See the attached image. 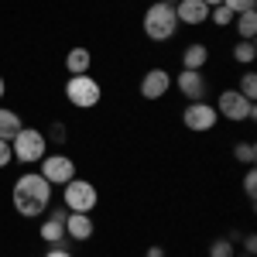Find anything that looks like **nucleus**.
<instances>
[{
	"mask_svg": "<svg viewBox=\"0 0 257 257\" xmlns=\"http://www.w3.org/2000/svg\"><path fill=\"white\" fill-rule=\"evenodd\" d=\"M11 202L24 219H38L48 213L52 206V185L38 175V172H24L11 189Z\"/></svg>",
	"mask_w": 257,
	"mask_h": 257,
	"instance_id": "f257e3e1",
	"label": "nucleus"
},
{
	"mask_svg": "<svg viewBox=\"0 0 257 257\" xmlns=\"http://www.w3.org/2000/svg\"><path fill=\"white\" fill-rule=\"evenodd\" d=\"M141 28H144L148 41H168V38H175V31H178L175 7H172V4H161V0H155V4L144 11Z\"/></svg>",
	"mask_w": 257,
	"mask_h": 257,
	"instance_id": "f03ea898",
	"label": "nucleus"
},
{
	"mask_svg": "<svg viewBox=\"0 0 257 257\" xmlns=\"http://www.w3.org/2000/svg\"><path fill=\"white\" fill-rule=\"evenodd\" d=\"M99 202V192L93 182H86V178H72V182H65L62 185V206L69 209V213H93Z\"/></svg>",
	"mask_w": 257,
	"mask_h": 257,
	"instance_id": "7ed1b4c3",
	"label": "nucleus"
},
{
	"mask_svg": "<svg viewBox=\"0 0 257 257\" xmlns=\"http://www.w3.org/2000/svg\"><path fill=\"white\" fill-rule=\"evenodd\" d=\"M45 148H48V141H45V131H38V127H21L18 138L11 141L14 158L24 165H38L45 158Z\"/></svg>",
	"mask_w": 257,
	"mask_h": 257,
	"instance_id": "20e7f679",
	"label": "nucleus"
},
{
	"mask_svg": "<svg viewBox=\"0 0 257 257\" xmlns=\"http://www.w3.org/2000/svg\"><path fill=\"white\" fill-rule=\"evenodd\" d=\"M216 117L230 120V123H240V120H254L257 117V106L243 96L240 89H223L216 99Z\"/></svg>",
	"mask_w": 257,
	"mask_h": 257,
	"instance_id": "39448f33",
	"label": "nucleus"
},
{
	"mask_svg": "<svg viewBox=\"0 0 257 257\" xmlns=\"http://www.w3.org/2000/svg\"><path fill=\"white\" fill-rule=\"evenodd\" d=\"M65 99L72 106H79V110H93L99 99H103V89H99V82L93 76H69V82H65Z\"/></svg>",
	"mask_w": 257,
	"mask_h": 257,
	"instance_id": "423d86ee",
	"label": "nucleus"
},
{
	"mask_svg": "<svg viewBox=\"0 0 257 257\" xmlns=\"http://www.w3.org/2000/svg\"><path fill=\"white\" fill-rule=\"evenodd\" d=\"M38 165H41L38 175L45 178L48 185H65V182H72V178H76V161L69 158V155H62V151H55V155H45Z\"/></svg>",
	"mask_w": 257,
	"mask_h": 257,
	"instance_id": "0eeeda50",
	"label": "nucleus"
},
{
	"mask_svg": "<svg viewBox=\"0 0 257 257\" xmlns=\"http://www.w3.org/2000/svg\"><path fill=\"white\" fill-rule=\"evenodd\" d=\"M65 219H69V209L65 206H55L48 209V216L41 219L38 237L48 243V247H69V233H65Z\"/></svg>",
	"mask_w": 257,
	"mask_h": 257,
	"instance_id": "6e6552de",
	"label": "nucleus"
},
{
	"mask_svg": "<svg viewBox=\"0 0 257 257\" xmlns=\"http://www.w3.org/2000/svg\"><path fill=\"white\" fill-rule=\"evenodd\" d=\"M216 106L213 103H206V99H199V103H189L185 110H182V123L189 127V131H196V134H206V131H213L216 127Z\"/></svg>",
	"mask_w": 257,
	"mask_h": 257,
	"instance_id": "1a4fd4ad",
	"label": "nucleus"
},
{
	"mask_svg": "<svg viewBox=\"0 0 257 257\" xmlns=\"http://www.w3.org/2000/svg\"><path fill=\"white\" fill-rule=\"evenodd\" d=\"M175 86L189 103L206 99V76H202V69H182V72L175 76Z\"/></svg>",
	"mask_w": 257,
	"mask_h": 257,
	"instance_id": "9d476101",
	"label": "nucleus"
},
{
	"mask_svg": "<svg viewBox=\"0 0 257 257\" xmlns=\"http://www.w3.org/2000/svg\"><path fill=\"white\" fill-rule=\"evenodd\" d=\"M168 89H172V76L165 69H148L141 76V96L144 99H161Z\"/></svg>",
	"mask_w": 257,
	"mask_h": 257,
	"instance_id": "9b49d317",
	"label": "nucleus"
},
{
	"mask_svg": "<svg viewBox=\"0 0 257 257\" xmlns=\"http://www.w3.org/2000/svg\"><path fill=\"white\" fill-rule=\"evenodd\" d=\"M175 18L178 24H206L209 21V7L202 4V0H178L175 4Z\"/></svg>",
	"mask_w": 257,
	"mask_h": 257,
	"instance_id": "f8f14e48",
	"label": "nucleus"
},
{
	"mask_svg": "<svg viewBox=\"0 0 257 257\" xmlns=\"http://www.w3.org/2000/svg\"><path fill=\"white\" fill-rule=\"evenodd\" d=\"M93 230H96V223H93L89 213H69V219H65V233H69V240H89Z\"/></svg>",
	"mask_w": 257,
	"mask_h": 257,
	"instance_id": "ddd939ff",
	"label": "nucleus"
},
{
	"mask_svg": "<svg viewBox=\"0 0 257 257\" xmlns=\"http://www.w3.org/2000/svg\"><path fill=\"white\" fill-rule=\"evenodd\" d=\"M89 65H93V52H89V48H72V52L65 55V69H69V76H86Z\"/></svg>",
	"mask_w": 257,
	"mask_h": 257,
	"instance_id": "4468645a",
	"label": "nucleus"
},
{
	"mask_svg": "<svg viewBox=\"0 0 257 257\" xmlns=\"http://www.w3.org/2000/svg\"><path fill=\"white\" fill-rule=\"evenodd\" d=\"M209 62V48L206 45H189V48H182V69H202Z\"/></svg>",
	"mask_w": 257,
	"mask_h": 257,
	"instance_id": "2eb2a0df",
	"label": "nucleus"
},
{
	"mask_svg": "<svg viewBox=\"0 0 257 257\" xmlns=\"http://www.w3.org/2000/svg\"><path fill=\"white\" fill-rule=\"evenodd\" d=\"M21 127H24V123H21L18 113H14V110H7V106H0V138H4V141H14Z\"/></svg>",
	"mask_w": 257,
	"mask_h": 257,
	"instance_id": "dca6fc26",
	"label": "nucleus"
},
{
	"mask_svg": "<svg viewBox=\"0 0 257 257\" xmlns=\"http://www.w3.org/2000/svg\"><path fill=\"white\" fill-rule=\"evenodd\" d=\"M233 24H237L240 41H254V35H257V11H243V14H237Z\"/></svg>",
	"mask_w": 257,
	"mask_h": 257,
	"instance_id": "f3484780",
	"label": "nucleus"
},
{
	"mask_svg": "<svg viewBox=\"0 0 257 257\" xmlns=\"http://www.w3.org/2000/svg\"><path fill=\"white\" fill-rule=\"evenodd\" d=\"M233 158L240 161V165H254V158H257V148H254V141H240V144H233Z\"/></svg>",
	"mask_w": 257,
	"mask_h": 257,
	"instance_id": "a211bd4d",
	"label": "nucleus"
},
{
	"mask_svg": "<svg viewBox=\"0 0 257 257\" xmlns=\"http://www.w3.org/2000/svg\"><path fill=\"white\" fill-rule=\"evenodd\" d=\"M254 59H257L254 41H237V45H233V62H240V65H250Z\"/></svg>",
	"mask_w": 257,
	"mask_h": 257,
	"instance_id": "6ab92c4d",
	"label": "nucleus"
},
{
	"mask_svg": "<svg viewBox=\"0 0 257 257\" xmlns=\"http://www.w3.org/2000/svg\"><path fill=\"white\" fill-rule=\"evenodd\" d=\"M209 257H237V243L230 237H219L209 243Z\"/></svg>",
	"mask_w": 257,
	"mask_h": 257,
	"instance_id": "aec40b11",
	"label": "nucleus"
},
{
	"mask_svg": "<svg viewBox=\"0 0 257 257\" xmlns=\"http://www.w3.org/2000/svg\"><path fill=\"white\" fill-rule=\"evenodd\" d=\"M233 18H237V14H233L230 7H223V4H216V7H209V21H213L216 28H226V24H233Z\"/></svg>",
	"mask_w": 257,
	"mask_h": 257,
	"instance_id": "412c9836",
	"label": "nucleus"
},
{
	"mask_svg": "<svg viewBox=\"0 0 257 257\" xmlns=\"http://www.w3.org/2000/svg\"><path fill=\"white\" fill-rule=\"evenodd\" d=\"M240 93L254 103L257 99V72H243V79H240Z\"/></svg>",
	"mask_w": 257,
	"mask_h": 257,
	"instance_id": "4be33fe9",
	"label": "nucleus"
},
{
	"mask_svg": "<svg viewBox=\"0 0 257 257\" xmlns=\"http://www.w3.org/2000/svg\"><path fill=\"white\" fill-rule=\"evenodd\" d=\"M65 138H69V134H65V123H62V120H55V123L48 127V134H45V141H52V144H65Z\"/></svg>",
	"mask_w": 257,
	"mask_h": 257,
	"instance_id": "5701e85b",
	"label": "nucleus"
},
{
	"mask_svg": "<svg viewBox=\"0 0 257 257\" xmlns=\"http://www.w3.org/2000/svg\"><path fill=\"white\" fill-rule=\"evenodd\" d=\"M223 7H230L233 14H243V11H257V0H223Z\"/></svg>",
	"mask_w": 257,
	"mask_h": 257,
	"instance_id": "b1692460",
	"label": "nucleus"
},
{
	"mask_svg": "<svg viewBox=\"0 0 257 257\" xmlns=\"http://www.w3.org/2000/svg\"><path fill=\"white\" fill-rule=\"evenodd\" d=\"M243 192H247V199L257 196V172H254V165H250V168H247V175H243Z\"/></svg>",
	"mask_w": 257,
	"mask_h": 257,
	"instance_id": "393cba45",
	"label": "nucleus"
},
{
	"mask_svg": "<svg viewBox=\"0 0 257 257\" xmlns=\"http://www.w3.org/2000/svg\"><path fill=\"white\" fill-rule=\"evenodd\" d=\"M14 161V151H11V141H4L0 138V168H7Z\"/></svg>",
	"mask_w": 257,
	"mask_h": 257,
	"instance_id": "a878e982",
	"label": "nucleus"
},
{
	"mask_svg": "<svg viewBox=\"0 0 257 257\" xmlns=\"http://www.w3.org/2000/svg\"><path fill=\"white\" fill-rule=\"evenodd\" d=\"M45 257H72V250H69V247H48Z\"/></svg>",
	"mask_w": 257,
	"mask_h": 257,
	"instance_id": "bb28decb",
	"label": "nucleus"
},
{
	"mask_svg": "<svg viewBox=\"0 0 257 257\" xmlns=\"http://www.w3.org/2000/svg\"><path fill=\"white\" fill-rule=\"evenodd\" d=\"M240 243H243V250H247V254H254V250H257V237H254V233H247Z\"/></svg>",
	"mask_w": 257,
	"mask_h": 257,
	"instance_id": "cd10ccee",
	"label": "nucleus"
},
{
	"mask_svg": "<svg viewBox=\"0 0 257 257\" xmlns=\"http://www.w3.org/2000/svg\"><path fill=\"white\" fill-rule=\"evenodd\" d=\"M144 257H165V250H161V247H148V250H144Z\"/></svg>",
	"mask_w": 257,
	"mask_h": 257,
	"instance_id": "c85d7f7f",
	"label": "nucleus"
},
{
	"mask_svg": "<svg viewBox=\"0 0 257 257\" xmlns=\"http://www.w3.org/2000/svg\"><path fill=\"white\" fill-rule=\"evenodd\" d=\"M4 93H7V82H4V76H0V99H4Z\"/></svg>",
	"mask_w": 257,
	"mask_h": 257,
	"instance_id": "c756f323",
	"label": "nucleus"
},
{
	"mask_svg": "<svg viewBox=\"0 0 257 257\" xmlns=\"http://www.w3.org/2000/svg\"><path fill=\"white\" fill-rule=\"evenodd\" d=\"M202 4H206V7H216V4H223V0H202Z\"/></svg>",
	"mask_w": 257,
	"mask_h": 257,
	"instance_id": "7c9ffc66",
	"label": "nucleus"
},
{
	"mask_svg": "<svg viewBox=\"0 0 257 257\" xmlns=\"http://www.w3.org/2000/svg\"><path fill=\"white\" fill-rule=\"evenodd\" d=\"M161 4H172V7H175V4H178V0H161Z\"/></svg>",
	"mask_w": 257,
	"mask_h": 257,
	"instance_id": "2f4dec72",
	"label": "nucleus"
},
{
	"mask_svg": "<svg viewBox=\"0 0 257 257\" xmlns=\"http://www.w3.org/2000/svg\"><path fill=\"white\" fill-rule=\"evenodd\" d=\"M243 257H254V254H243Z\"/></svg>",
	"mask_w": 257,
	"mask_h": 257,
	"instance_id": "473e14b6",
	"label": "nucleus"
}]
</instances>
